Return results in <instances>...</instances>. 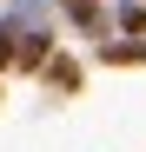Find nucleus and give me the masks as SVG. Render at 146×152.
Masks as SVG:
<instances>
[{"label": "nucleus", "instance_id": "obj_1", "mask_svg": "<svg viewBox=\"0 0 146 152\" xmlns=\"http://www.w3.org/2000/svg\"><path fill=\"white\" fill-rule=\"evenodd\" d=\"M100 60H106V66H146V40H113Z\"/></svg>", "mask_w": 146, "mask_h": 152}, {"label": "nucleus", "instance_id": "obj_2", "mask_svg": "<svg viewBox=\"0 0 146 152\" xmlns=\"http://www.w3.org/2000/svg\"><path fill=\"white\" fill-rule=\"evenodd\" d=\"M46 73V86H60V93H73V86H80V73H73L66 60H53V66H40Z\"/></svg>", "mask_w": 146, "mask_h": 152}, {"label": "nucleus", "instance_id": "obj_3", "mask_svg": "<svg viewBox=\"0 0 146 152\" xmlns=\"http://www.w3.org/2000/svg\"><path fill=\"white\" fill-rule=\"evenodd\" d=\"M119 27H126V33H146V7H119Z\"/></svg>", "mask_w": 146, "mask_h": 152}]
</instances>
